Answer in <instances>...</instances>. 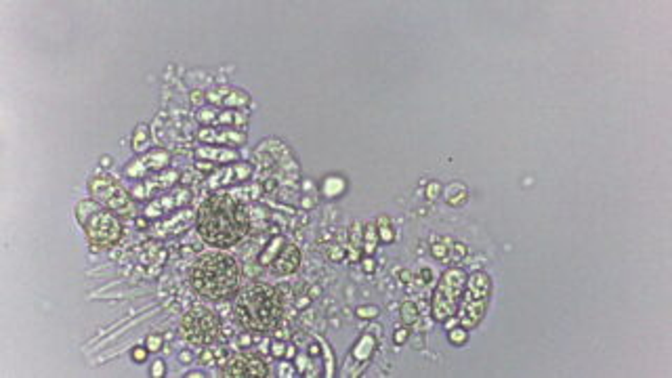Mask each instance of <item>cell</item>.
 Wrapping results in <instances>:
<instances>
[{
  "mask_svg": "<svg viewBox=\"0 0 672 378\" xmlns=\"http://www.w3.org/2000/svg\"><path fill=\"white\" fill-rule=\"evenodd\" d=\"M200 238L215 248H229L244 240L250 231V214L240 200L229 193H217L202 202L195 212Z\"/></svg>",
  "mask_w": 672,
  "mask_h": 378,
  "instance_id": "cell-1",
  "label": "cell"
},
{
  "mask_svg": "<svg viewBox=\"0 0 672 378\" xmlns=\"http://www.w3.org/2000/svg\"><path fill=\"white\" fill-rule=\"evenodd\" d=\"M234 311L244 328L254 332H267L280 323L284 315V303L273 286L252 284L238 294Z\"/></svg>",
  "mask_w": 672,
  "mask_h": 378,
  "instance_id": "cell-3",
  "label": "cell"
},
{
  "mask_svg": "<svg viewBox=\"0 0 672 378\" xmlns=\"http://www.w3.org/2000/svg\"><path fill=\"white\" fill-rule=\"evenodd\" d=\"M200 362L206 364V366H210V364H212V353H210V351H204V353L200 355Z\"/></svg>",
  "mask_w": 672,
  "mask_h": 378,
  "instance_id": "cell-31",
  "label": "cell"
},
{
  "mask_svg": "<svg viewBox=\"0 0 672 378\" xmlns=\"http://www.w3.org/2000/svg\"><path fill=\"white\" fill-rule=\"evenodd\" d=\"M189 202H191V189L175 188L171 193H166V195L154 200V202L145 208V217H152V219L164 217V214H169V212H173V210H177V208H185Z\"/></svg>",
  "mask_w": 672,
  "mask_h": 378,
  "instance_id": "cell-13",
  "label": "cell"
},
{
  "mask_svg": "<svg viewBox=\"0 0 672 378\" xmlns=\"http://www.w3.org/2000/svg\"><path fill=\"white\" fill-rule=\"evenodd\" d=\"M376 314H378V309H358L360 317H374Z\"/></svg>",
  "mask_w": 672,
  "mask_h": 378,
  "instance_id": "cell-32",
  "label": "cell"
},
{
  "mask_svg": "<svg viewBox=\"0 0 672 378\" xmlns=\"http://www.w3.org/2000/svg\"><path fill=\"white\" fill-rule=\"evenodd\" d=\"M198 120L206 122V125H246V116L240 112H234V110H227V112H217L215 108H208V110H202L198 112Z\"/></svg>",
  "mask_w": 672,
  "mask_h": 378,
  "instance_id": "cell-18",
  "label": "cell"
},
{
  "mask_svg": "<svg viewBox=\"0 0 672 378\" xmlns=\"http://www.w3.org/2000/svg\"><path fill=\"white\" fill-rule=\"evenodd\" d=\"M408 338V330H397L395 332V343H406Z\"/></svg>",
  "mask_w": 672,
  "mask_h": 378,
  "instance_id": "cell-30",
  "label": "cell"
},
{
  "mask_svg": "<svg viewBox=\"0 0 672 378\" xmlns=\"http://www.w3.org/2000/svg\"><path fill=\"white\" fill-rule=\"evenodd\" d=\"M208 101L212 103H221V105H229V108H238V105H246L250 99L248 95L242 91H234V88H219V91H210L206 93Z\"/></svg>",
  "mask_w": 672,
  "mask_h": 378,
  "instance_id": "cell-19",
  "label": "cell"
},
{
  "mask_svg": "<svg viewBox=\"0 0 672 378\" xmlns=\"http://www.w3.org/2000/svg\"><path fill=\"white\" fill-rule=\"evenodd\" d=\"M258 263L275 275H290L301 267V251L284 238H273L261 252Z\"/></svg>",
  "mask_w": 672,
  "mask_h": 378,
  "instance_id": "cell-7",
  "label": "cell"
},
{
  "mask_svg": "<svg viewBox=\"0 0 672 378\" xmlns=\"http://www.w3.org/2000/svg\"><path fill=\"white\" fill-rule=\"evenodd\" d=\"M378 223H380V240H382V242H393V231H391V227H389V219L380 217Z\"/></svg>",
  "mask_w": 672,
  "mask_h": 378,
  "instance_id": "cell-25",
  "label": "cell"
},
{
  "mask_svg": "<svg viewBox=\"0 0 672 378\" xmlns=\"http://www.w3.org/2000/svg\"><path fill=\"white\" fill-rule=\"evenodd\" d=\"M160 347H162V338L158 334H149L147 336V349L149 351H158Z\"/></svg>",
  "mask_w": 672,
  "mask_h": 378,
  "instance_id": "cell-27",
  "label": "cell"
},
{
  "mask_svg": "<svg viewBox=\"0 0 672 378\" xmlns=\"http://www.w3.org/2000/svg\"><path fill=\"white\" fill-rule=\"evenodd\" d=\"M252 175V166L240 162V164H234V166H227L223 168L221 173H215L208 181V188H227V185H236V183H242L246 179H250Z\"/></svg>",
  "mask_w": 672,
  "mask_h": 378,
  "instance_id": "cell-16",
  "label": "cell"
},
{
  "mask_svg": "<svg viewBox=\"0 0 672 378\" xmlns=\"http://www.w3.org/2000/svg\"><path fill=\"white\" fill-rule=\"evenodd\" d=\"M147 126L141 125L137 128V132H135V139H132V149L135 151H143L145 147H147Z\"/></svg>",
  "mask_w": 672,
  "mask_h": 378,
  "instance_id": "cell-22",
  "label": "cell"
},
{
  "mask_svg": "<svg viewBox=\"0 0 672 378\" xmlns=\"http://www.w3.org/2000/svg\"><path fill=\"white\" fill-rule=\"evenodd\" d=\"M162 372H164V366H162V362H156V366H154V377H162Z\"/></svg>",
  "mask_w": 672,
  "mask_h": 378,
  "instance_id": "cell-33",
  "label": "cell"
},
{
  "mask_svg": "<svg viewBox=\"0 0 672 378\" xmlns=\"http://www.w3.org/2000/svg\"><path fill=\"white\" fill-rule=\"evenodd\" d=\"M84 234L86 238L95 244V246H101V248H108V246H114L118 244V240L123 238V225L118 223V219L114 217V212H108V210H101L97 208L84 223Z\"/></svg>",
  "mask_w": 672,
  "mask_h": 378,
  "instance_id": "cell-9",
  "label": "cell"
},
{
  "mask_svg": "<svg viewBox=\"0 0 672 378\" xmlns=\"http://www.w3.org/2000/svg\"><path fill=\"white\" fill-rule=\"evenodd\" d=\"M200 141L206 143H215V145H244L246 137L244 132H236V130H217V128H202L198 132Z\"/></svg>",
  "mask_w": 672,
  "mask_h": 378,
  "instance_id": "cell-17",
  "label": "cell"
},
{
  "mask_svg": "<svg viewBox=\"0 0 672 378\" xmlns=\"http://www.w3.org/2000/svg\"><path fill=\"white\" fill-rule=\"evenodd\" d=\"M181 362H185V364H189V362H191V355H189L187 351H183V353H181Z\"/></svg>",
  "mask_w": 672,
  "mask_h": 378,
  "instance_id": "cell-34",
  "label": "cell"
},
{
  "mask_svg": "<svg viewBox=\"0 0 672 378\" xmlns=\"http://www.w3.org/2000/svg\"><path fill=\"white\" fill-rule=\"evenodd\" d=\"M193 219H195L193 212H191L189 208H185V210H179L175 217L156 223V225L152 227V234H154L156 238H173V236H179V234H183L185 229L193 223Z\"/></svg>",
  "mask_w": 672,
  "mask_h": 378,
  "instance_id": "cell-15",
  "label": "cell"
},
{
  "mask_svg": "<svg viewBox=\"0 0 672 378\" xmlns=\"http://www.w3.org/2000/svg\"><path fill=\"white\" fill-rule=\"evenodd\" d=\"M465 286H467V273L460 267H450L441 275V280H439V284H437V288L433 292V301H431L433 319L448 321L452 315L458 311Z\"/></svg>",
  "mask_w": 672,
  "mask_h": 378,
  "instance_id": "cell-5",
  "label": "cell"
},
{
  "mask_svg": "<svg viewBox=\"0 0 672 378\" xmlns=\"http://www.w3.org/2000/svg\"><path fill=\"white\" fill-rule=\"evenodd\" d=\"M467 197H469V193H467L465 185H460V183H452L448 188V191H445V200H448L450 206H460V204L467 202Z\"/></svg>",
  "mask_w": 672,
  "mask_h": 378,
  "instance_id": "cell-21",
  "label": "cell"
},
{
  "mask_svg": "<svg viewBox=\"0 0 672 378\" xmlns=\"http://www.w3.org/2000/svg\"><path fill=\"white\" fill-rule=\"evenodd\" d=\"M221 323L219 317L206 307H193L183 317L185 338L193 345H210L219 338Z\"/></svg>",
  "mask_w": 672,
  "mask_h": 378,
  "instance_id": "cell-8",
  "label": "cell"
},
{
  "mask_svg": "<svg viewBox=\"0 0 672 378\" xmlns=\"http://www.w3.org/2000/svg\"><path fill=\"white\" fill-rule=\"evenodd\" d=\"M364 240H366V251L374 252V248H376V227L374 225H368Z\"/></svg>",
  "mask_w": 672,
  "mask_h": 378,
  "instance_id": "cell-26",
  "label": "cell"
},
{
  "mask_svg": "<svg viewBox=\"0 0 672 378\" xmlns=\"http://www.w3.org/2000/svg\"><path fill=\"white\" fill-rule=\"evenodd\" d=\"M402 317H404V321L406 323H416L418 321V307L414 305V303H404L402 305Z\"/></svg>",
  "mask_w": 672,
  "mask_h": 378,
  "instance_id": "cell-23",
  "label": "cell"
},
{
  "mask_svg": "<svg viewBox=\"0 0 672 378\" xmlns=\"http://www.w3.org/2000/svg\"><path fill=\"white\" fill-rule=\"evenodd\" d=\"M227 378H265L269 377V368L267 364L256 357V355H236L227 368L225 374Z\"/></svg>",
  "mask_w": 672,
  "mask_h": 378,
  "instance_id": "cell-12",
  "label": "cell"
},
{
  "mask_svg": "<svg viewBox=\"0 0 672 378\" xmlns=\"http://www.w3.org/2000/svg\"><path fill=\"white\" fill-rule=\"evenodd\" d=\"M169 162H171V154L166 149H152V151L135 158L130 164H126L124 175L128 179H143V177H149L154 173H160L164 166H169Z\"/></svg>",
  "mask_w": 672,
  "mask_h": 378,
  "instance_id": "cell-10",
  "label": "cell"
},
{
  "mask_svg": "<svg viewBox=\"0 0 672 378\" xmlns=\"http://www.w3.org/2000/svg\"><path fill=\"white\" fill-rule=\"evenodd\" d=\"M198 160H210L212 164L221 162V164H227V162H234L238 160V154L234 149H223V147H200L195 151Z\"/></svg>",
  "mask_w": 672,
  "mask_h": 378,
  "instance_id": "cell-20",
  "label": "cell"
},
{
  "mask_svg": "<svg viewBox=\"0 0 672 378\" xmlns=\"http://www.w3.org/2000/svg\"><path fill=\"white\" fill-rule=\"evenodd\" d=\"M433 256L439 260V263H445V265H458L465 260L467 256V246L458 240H452V238H439L437 242H433L431 246Z\"/></svg>",
  "mask_w": 672,
  "mask_h": 378,
  "instance_id": "cell-14",
  "label": "cell"
},
{
  "mask_svg": "<svg viewBox=\"0 0 672 378\" xmlns=\"http://www.w3.org/2000/svg\"><path fill=\"white\" fill-rule=\"evenodd\" d=\"M489 297H491V280L488 273L484 271L471 273V277H467V286L456 311L458 323L467 330L479 326L488 311Z\"/></svg>",
  "mask_w": 672,
  "mask_h": 378,
  "instance_id": "cell-4",
  "label": "cell"
},
{
  "mask_svg": "<svg viewBox=\"0 0 672 378\" xmlns=\"http://www.w3.org/2000/svg\"><path fill=\"white\" fill-rule=\"evenodd\" d=\"M191 286L206 299H229L240 288V265L223 252L202 254L191 267Z\"/></svg>",
  "mask_w": 672,
  "mask_h": 378,
  "instance_id": "cell-2",
  "label": "cell"
},
{
  "mask_svg": "<svg viewBox=\"0 0 672 378\" xmlns=\"http://www.w3.org/2000/svg\"><path fill=\"white\" fill-rule=\"evenodd\" d=\"M439 189H441V185H439V183H428V189H427L428 200H435V197L439 195Z\"/></svg>",
  "mask_w": 672,
  "mask_h": 378,
  "instance_id": "cell-28",
  "label": "cell"
},
{
  "mask_svg": "<svg viewBox=\"0 0 672 378\" xmlns=\"http://www.w3.org/2000/svg\"><path fill=\"white\" fill-rule=\"evenodd\" d=\"M282 349H284L282 345H278V343L273 345V353H275V355H280V353H282Z\"/></svg>",
  "mask_w": 672,
  "mask_h": 378,
  "instance_id": "cell-35",
  "label": "cell"
},
{
  "mask_svg": "<svg viewBox=\"0 0 672 378\" xmlns=\"http://www.w3.org/2000/svg\"><path fill=\"white\" fill-rule=\"evenodd\" d=\"M450 343L452 345H465L467 343V328H454L450 330Z\"/></svg>",
  "mask_w": 672,
  "mask_h": 378,
  "instance_id": "cell-24",
  "label": "cell"
},
{
  "mask_svg": "<svg viewBox=\"0 0 672 378\" xmlns=\"http://www.w3.org/2000/svg\"><path fill=\"white\" fill-rule=\"evenodd\" d=\"M179 181V173L177 171H160V173H154L149 177H145L141 183H137L130 195L132 200H149L154 193H160V191H169L175 183Z\"/></svg>",
  "mask_w": 672,
  "mask_h": 378,
  "instance_id": "cell-11",
  "label": "cell"
},
{
  "mask_svg": "<svg viewBox=\"0 0 672 378\" xmlns=\"http://www.w3.org/2000/svg\"><path fill=\"white\" fill-rule=\"evenodd\" d=\"M145 355H147L145 349H135V351H132V360H135V362H143Z\"/></svg>",
  "mask_w": 672,
  "mask_h": 378,
  "instance_id": "cell-29",
  "label": "cell"
},
{
  "mask_svg": "<svg viewBox=\"0 0 672 378\" xmlns=\"http://www.w3.org/2000/svg\"><path fill=\"white\" fill-rule=\"evenodd\" d=\"M89 191L93 195L95 202L103 204L110 212L118 214L120 219H130L135 217V202H132V195L126 191V189L110 175L101 173V175H95L89 183Z\"/></svg>",
  "mask_w": 672,
  "mask_h": 378,
  "instance_id": "cell-6",
  "label": "cell"
}]
</instances>
